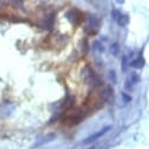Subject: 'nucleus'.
I'll use <instances>...</instances> for the list:
<instances>
[{"label":"nucleus","instance_id":"obj_11","mask_svg":"<svg viewBox=\"0 0 149 149\" xmlns=\"http://www.w3.org/2000/svg\"><path fill=\"white\" fill-rule=\"evenodd\" d=\"M122 97H123L125 102H130V101H132V96L128 95L127 93H123V94H122Z\"/></svg>","mask_w":149,"mask_h":149},{"label":"nucleus","instance_id":"obj_8","mask_svg":"<svg viewBox=\"0 0 149 149\" xmlns=\"http://www.w3.org/2000/svg\"><path fill=\"white\" fill-rule=\"evenodd\" d=\"M119 52H120V47H119V45L116 42L110 46V53L113 54L114 56H118L119 55Z\"/></svg>","mask_w":149,"mask_h":149},{"label":"nucleus","instance_id":"obj_5","mask_svg":"<svg viewBox=\"0 0 149 149\" xmlns=\"http://www.w3.org/2000/svg\"><path fill=\"white\" fill-rule=\"evenodd\" d=\"M54 137H55V134H48L47 136L42 137V139L40 140V142L35 143V146H34V147H40V146H42V144H45V143H48V142H51Z\"/></svg>","mask_w":149,"mask_h":149},{"label":"nucleus","instance_id":"obj_3","mask_svg":"<svg viewBox=\"0 0 149 149\" xmlns=\"http://www.w3.org/2000/svg\"><path fill=\"white\" fill-rule=\"evenodd\" d=\"M100 19L99 18H96V17H91L89 18V20H88V25L86 26V28H85V31L88 33V34H95L97 31H99V27H100Z\"/></svg>","mask_w":149,"mask_h":149},{"label":"nucleus","instance_id":"obj_7","mask_svg":"<svg viewBox=\"0 0 149 149\" xmlns=\"http://www.w3.org/2000/svg\"><path fill=\"white\" fill-rule=\"evenodd\" d=\"M129 66H130V61H128V56L123 55L122 59H121V69H122V72H127Z\"/></svg>","mask_w":149,"mask_h":149},{"label":"nucleus","instance_id":"obj_13","mask_svg":"<svg viewBox=\"0 0 149 149\" xmlns=\"http://www.w3.org/2000/svg\"><path fill=\"white\" fill-rule=\"evenodd\" d=\"M89 149H94V148H93V147H92V148H89Z\"/></svg>","mask_w":149,"mask_h":149},{"label":"nucleus","instance_id":"obj_2","mask_svg":"<svg viewBox=\"0 0 149 149\" xmlns=\"http://www.w3.org/2000/svg\"><path fill=\"white\" fill-rule=\"evenodd\" d=\"M111 17H113V19H114L115 21H118V24H119L120 26H122V27L127 26L128 22H129L128 15L121 13V12H120L119 10H116V8H113V11H111Z\"/></svg>","mask_w":149,"mask_h":149},{"label":"nucleus","instance_id":"obj_12","mask_svg":"<svg viewBox=\"0 0 149 149\" xmlns=\"http://www.w3.org/2000/svg\"><path fill=\"white\" fill-rule=\"evenodd\" d=\"M123 1L125 0H118V3H120V4H123Z\"/></svg>","mask_w":149,"mask_h":149},{"label":"nucleus","instance_id":"obj_4","mask_svg":"<svg viewBox=\"0 0 149 149\" xmlns=\"http://www.w3.org/2000/svg\"><path fill=\"white\" fill-rule=\"evenodd\" d=\"M110 129H111V127H110V126H107V127H104V128L100 129L99 132H96V133L92 134L89 137H87V139L84 141V144H89V143L95 142V141H96V140H99L101 136H103L104 134H107V133H108Z\"/></svg>","mask_w":149,"mask_h":149},{"label":"nucleus","instance_id":"obj_9","mask_svg":"<svg viewBox=\"0 0 149 149\" xmlns=\"http://www.w3.org/2000/svg\"><path fill=\"white\" fill-rule=\"evenodd\" d=\"M134 86H135V84H134L130 79H128V80L126 81V89H127V91H133Z\"/></svg>","mask_w":149,"mask_h":149},{"label":"nucleus","instance_id":"obj_6","mask_svg":"<svg viewBox=\"0 0 149 149\" xmlns=\"http://www.w3.org/2000/svg\"><path fill=\"white\" fill-rule=\"evenodd\" d=\"M130 66L134 67V68H142L144 66V60L142 58H137V59H135L130 62Z\"/></svg>","mask_w":149,"mask_h":149},{"label":"nucleus","instance_id":"obj_10","mask_svg":"<svg viewBox=\"0 0 149 149\" xmlns=\"http://www.w3.org/2000/svg\"><path fill=\"white\" fill-rule=\"evenodd\" d=\"M129 79H130V80H132V81H133V82H134L135 85H136V84H137V82L140 81V77L137 75L136 73H133L132 75H130V78H129Z\"/></svg>","mask_w":149,"mask_h":149},{"label":"nucleus","instance_id":"obj_1","mask_svg":"<svg viewBox=\"0 0 149 149\" xmlns=\"http://www.w3.org/2000/svg\"><path fill=\"white\" fill-rule=\"evenodd\" d=\"M84 119H85L84 111L82 110H75V111H73V113L67 115L66 120H63V123H66L69 127H73V126L79 125Z\"/></svg>","mask_w":149,"mask_h":149}]
</instances>
